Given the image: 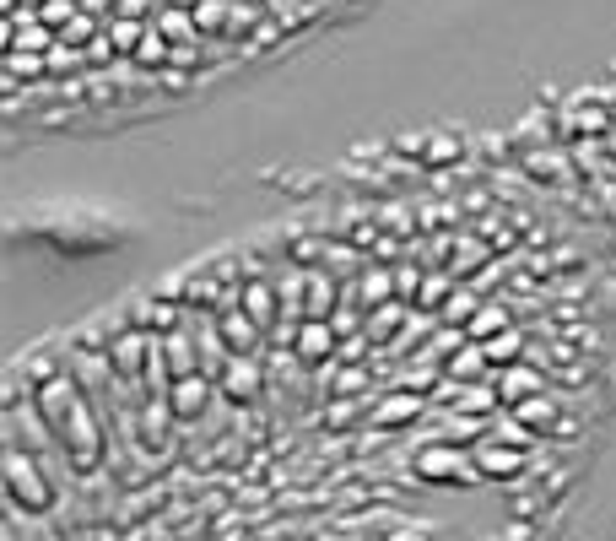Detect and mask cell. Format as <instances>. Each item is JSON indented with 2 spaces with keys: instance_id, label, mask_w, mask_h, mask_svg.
Here are the masks:
<instances>
[{
  "instance_id": "cell-19",
  "label": "cell",
  "mask_w": 616,
  "mask_h": 541,
  "mask_svg": "<svg viewBox=\"0 0 616 541\" xmlns=\"http://www.w3.org/2000/svg\"><path fill=\"white\" fill-rule=\"evenodd\" d=\"M481 347H487V358L498 363V368H508V363H519V358H525V336H514V331H498V336H487V341H481Z\"/></svg>"
},
{
  "instance_id": "cell-27",
  "label": "cell",
  "mask_w": 616,
  "mask_h": 541,
  "mask_svg": "<svg viewBox=\"0 0 616 541\" xmlns=\"http://www.w3.org/2000/svg\"><path fill=\"white\" fill-rule=\"evenodd\" d=\"M363 385H368V368H352V374H341V379H336V390H341V395H357Z\"/></svg>"
},
{
  "instance_id": "cell-2",
  "label": "cell",
  "mask_w": 616,
  "mask_h": 541,
  "mask_svg": "<svg viewBox=\"0 0 616 541\" xmlns=\"http://www.w3.org/2000/svg\"><path fill=\"white\" fill-rule=\"evenodd\" d=\"M0 477H6V504L22 509V514H49L60 498L55 487V471L44 466V455L28 450V444H6L0 455Z\"/></svg>"
},
{
  "instance_id": "cell-21",
  "label": "cell",
  "mask_w": 616,
  "mask_h": 541,
  "mask_svg": "<svg viewBox=\"0 0 616 541\" xmlns=\"http://www.w3.org/2000/svg\"><path fill=\"white\" fill-rule=\"evenodd\" d=\"M114 55H119V44H114V33H92V38H87V44H82V60H87V65H109Z\"/></svg>"
},
{
  "instance_id": "cell-4",
  "label": "cell",
  "mask_w": 616,
  "mask_h": 541,
  "mask_svg": "<svg viewBox=\"0 0 616 541\" xmlns=\"http://www.w3.org/2000/svg\"><path fill=\"white\" fill-rule=\"evenodd\" d=\"M336 320H298V331H292V363H303V368H319V363H330L336 358Z\"/></svg>"
},
{
  "instance_id": "cell-23",
  "label": "cell",
  "mask_w": 616,
  "mask_h": 541,
  "mask_svg": "<svg viewBox=\"0 0 616 541\" xmlns=\"http://www.w3.org/2000/svg\"><path fill=\"white\" fill-rule=\"evenodd\" d=\"M400 331V309H390V303H373V325H368V336L373 341H384V336H395Z\"/></svg>"
},
{
  "instance_id": "cell-28",
  "label": "cell",
  "mask_w": 616,
  "mask_h": 541,
  "mask_svg": "<svg viewBox=\"0 0 616 541\" xmlns=\"http://www.w3.org/2000/svg\"><path fill=\"white\" fill-rule=\"evenodd\" d=\"M444 293H449V282H444V276H438V282H427V287H422V309H433V303L444 298Z\"/></svg>"
},
{
  "instance_id": "cell-29",
  "label": "cell",
  "mask_w": 616,
  "mask_h": 541,
  "mask_svg": "<svg viewBox=\"0 0 616 541\" xmlns=\"http://www.w3.org/2000/svg\"><path fill=\"white\" fill-rule=\"evenodd\" d=\"M119 11H125V17H141L146 6H141V0H119Z\"/></svg>"
},
{
  "instance_id": "cell-24",
  "label": "cell",
  "mask_w": 616,
  "mask_h": 541,
  "mask_svg": "<svg viewBox=\"0 0 616 541\" xmlns=\"http://www.w3.org/2000/svg\"><path fill=\"white\" fill-rule=\"evenodd\" d=\"M476 433H481V417L471 422V412H460V417H449V422H444V433H438V439H454V444H471V439H476Z\"/></svg>"
},
{
  "instance_id": "cell-3",
  "label": "cell",
  "mask_w": 616,
  "mask_h": 541,
  "mask_svg": "<svg viewBox=\"0 0 616 541\" xmlns=\"http://www.w3.org/2000/svg\"><path fill=\"white\" fill-rule=\"evenodd\" d=\"M411 471H417L422 482H481L476 455H465L454 439H433V444H422L417 460H411Z\"/></svg>"
},
{
  "instance_id": "cell-7",
  "label": "cell",
  "mask_w": 616,
  "mask_h": 541,
  "mask_svg": "<svg viewBox=\"0 0 616 541\" xmlns=\"http://www.w3.org/2000/svg\"><path fill=\"white\" fill-rule=\"evenodd\" d=\"M471 455H476V471L492 477V482H508V477L525 471V444H508V439H498V433H487Z\"/></svg>"
},
{
  "instance_id": "cell-13",
  "label": "cell",
  "mask_w": 616,
  "mask_h": 541,
  "mask_svg": "<svg viewBox=\"0 0 616 541\" xmlns=\"http://www.w3.org/2000/svg\"><path fill=\"white\" fill-rule=\"evenodd\" d=\"M508 412H514V422H525V428H552V422H557V406H552V395H546V390H535V395H525V401H514Z\"/></svg>"
},
{
  "instance_id": "cell-20",
  "label": "cell",
  "mask_w": 616,
  "mask_h": 541,
  "mask_svg": "<svg viewBox=\"0 0 616 541\" xmlns=\"http://www.w3.org/2000/svg\"><path fill=\"white\" fill-rule=\"evenodd\" d=\"M525 163L535 168V179H568L573 174V157H562V152H525Z\"/></svg>"
},
{
  "instance_id": "cell-1",
  "label": "cell",
  "mask_w": 616,
  "mask_h": 541,
  "mask_svg": "<svg viewBox=\"0 0 616 541\" xmlns=\"http://www.w3.org/2000/svg\"><path fill=\"white\" fill-rule=\"evenodd\" d=\"M33 406H38V417H44V428L55 433V444L65 450V466H71L76 477L103 466V444L109 439H103V422L87 406V395L76 390L71 374L44 379V385L33 390Z\"/></svg>"
},
{
  "instance_id": "cell-15",
  "label": "cell",
  "mask_w": 616,
  "mask_h": 541,
  "mask_svg": "<svg viewBox=\"0 0 616 541\" xmlns=\"http://www.w3.org/2000/svg\"><path fill=\"white\" fill-rule=\"evenodd\" d=\"M136 325L152 331V336H163V331H173V325H184V314H179V303H141Z\"/></svg>"
},
{
  "instance_id": "cell-6",
  "label": "cell",
  "mask_w": 616,
  "mask_h": 541,
  "mask_svg": "<svg viewBox=\"0 0 616 541\" xmlns=\"http://www.w3.org/2000/svg\"><path fill=\"white\" fill-rule=\"evenodd\" d=\"M222 385H211V374L206 368H195V374H179L168 385V406H173V417L179 422H195V417H206V406H211V395H217Z\"/></svg>"
},
{
  "instance_id": "cell-5",
  "label": "cell",
  "mask_w": 616,
  "mask_h": 541,
  "mask_svg": "<svg viewBox=\"0 0 616 541\" xmlns=\"http://www.w3.org/2000/svg\"><path fill=\"white\" fill-rule=\"evenodd\" d=\"M265 390V368H260V352H233L222 363V395L233 406H249L254 395Z\"/></svg>"
},
{
  "instance_id": "cell-11",
  "label": "cell",
  "mask_w": 616,
  "mask_h": 541,
  "mask_svg": "<svg viewBox=\"0 0 616 541\" xmlns=\"http://www.w3.org/2000/svg\"><path fill=\"white\" fill-rule=\"evenodd\" d=\"M498 390H503V406H514V401H525V395L546 390V385H541V374H535L530 363H508L498 374Z\"/></svg>"
},
{
  "instance_id": "cell-16",
  "label": "cell",
  "mask_w": 616,
  "mask_h": 541,
  "mask_svg": "<svg viewBox=\"0 0 616 541\" xmlns=\"http://www.w3.org/2000/svg\"><path fill=\"white\" fill-rule=\"evenodd\" d=\"M190 11L200 33H227V22H233V0H195Z\"/></svg>"
},
{
  "instance_id": "cell-17",
  "label": "cell",
  "mask_w": 616,
  "mask_h": 541,
  "mask_svg": "<svg viewBox=\"0 0 616 541\" xmlns=\"http://www.w3.org/2000/svg\"><path fill=\"white\" fill-rule=\"evenodd\" d=\"M487 363H492V358H487V347H481V341L449 352V374H454V379H481V368H487Z\"/></svg>"
},
{
  "instance_id": "cell-9",
  "label": "cell",
  "mask_w": 616,
  "mask_h": 541,
  "mask_svg": "<svg viewBox=\"0 0 616 541\" xmlns=\"http://www.w3.org/2000/svg\"><path fill=\"white\" fill-rule=\"evenodd\" d=\"M411 417H422V395L417 390H395L373 406V428H406Z\"/></svg>"
},
{
  "instance_id": "cell-25",
  "label": "cell",
  "mask_w": 616,
  "mask_h": 541,
  "mask_svg": "<svg viewBox=\"0 0 616 541\" xmlns=\"http://www.w3.org/2000/svg\"><path fill=\"white\" fill-rule=\"evenodd\" d=\"M114 44H119V55H136V44H141V33L146 28H136V22H114Z\"/></svg>"
},
{
  "instance_id": "cell-8",
  "label": "cell",
  "mask_w": 616,
  "mask_h": 541,
  "mask_svg": "<svg viewBox=\"0 0 616 541\" xmlns=\"http://www.w3.org/2000/svg\"><path fill=\"white\" fill-rule=\"evenodd\" d=\"M238 303H244V309L265 325V331L276 325V314H287V309H281L276 282H265V276H244V282H238Z\"/></svg>"
},
{
  "instance_id": "cell-26",
  "label": "cell",
  "mask_w": 616,
  "mask_h": 541,
  "mask_svg": "<svg viewBox=\"0 0 616 541\" xmlns=\"http://www.w3.org/2000/svg\"><path fill=\"white\" fill-rule=\"evenodd\" d=\"M384 293H390V271L373 266V271L363 276V298H368V303H384Z\"/></svg>"
},
{
  "instance_id": "cell-10",
  "label": "cell",
  "mask_w": 616,
  "mask_h": 541,
  "mask_svg": "<svg viewBox=\"0 0 616 541\" xmlns=\"http://www.w3.org/2000/svg\"><path fill=\"white\" fill-rule=\"evenodd\" d=\"M444 390H449V401L460 406V412H471V417H487V412H498V406H503L498 385H444Z\"/></svg>"
},
{
  "instance_id": "cell-22",
  "label": "cell",
  "mask_w": 616,
  "mask_h": 541,
  "mask_svg": "<svg viewBox=\"0 0 616 541\" xmlns=\"http://www.w3.org/2000/svg\"><path fill=\"white\" fill-rule=\"evenodd\" d=\"M33 11H38V17H44V22H49V28H55V33H60V28H65V22H71V17H76V0H38V6H33Z\"/></svg>"
},
{
  "instance_id": "cell-12",
  "label": "cell",
  "mask_w": 616,
  "mask_h": 541,
  "mask_svg": "<svg viewBox=\"0 0 616 541\" xmlns=\"http://www.w3.org/2000/svg\"><path fill=\"white\" fill-rule=\"evenodd\" d=\"M49 71V55H38V49H6V76H11V92L22 82H44Z\"/></svg>"
},
{
  "instance_id": "cell-14",
  "label": "cell",
  "mask_w": 616,
  "mask_h": 541,
  "mask_svg": "<svg viewBox=\"0 0 616 541\" xmlns=\"http://www.w3.org/2000/svg\"><path fill=\"white\" fill-rule=\"evenodd\" d=\"M498 331H508V309H503V303H481V309H471V325H465V336H471V341H487Z\"/></svg>"
},
{
  "instance_id": "cell-18",
  "label": "cell",
  "mask_w": 616,
  "mask_h": 541,
  "mask_svg": "<svg viewBox=\"0 0 616 541\" xmlns=\"http://www.w3.org/2000/svg\"><path fill=\"white\" fill-rule=\"evenodd\" d=\"M460 152H465V141L449 136V130H438V136L422 141V163H427V168H444V163H454Z\"/></svg>"
}]
</instances>
